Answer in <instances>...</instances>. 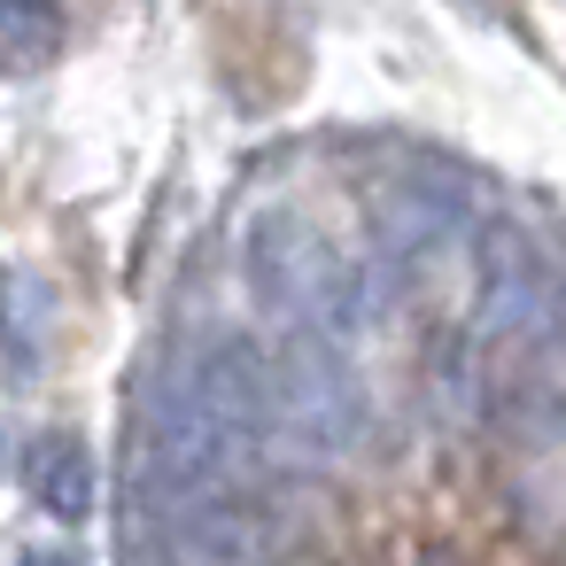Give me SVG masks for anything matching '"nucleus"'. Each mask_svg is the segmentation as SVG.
<instances>
[{
  "instance_id": "obj_4",
  "label": "nucleus",
  "mask_w": 566,
  "mask_h": 566,
  "mask_svg": "<svg viewBox=\"0 0 566 566\" xmlns=\"http://www.w3.org/2000/svg\"><path fill=\"white\" fill-rule=\"evenodd\" d=\"M24 566H78V558H71V551H32Z\"/></svg>"
},
{
  "instance_id": "obj_2",
  "label": "nucleus",
  "mask_w": 566,
  "mask_h": 566,
  "mask_svg": "<svg viewBox=\"0 0 566 566\" xmlns=\"http://www.w3.org/2000/svg\"><path fill=\"white\" fill-rule=\"evenodd\" d=\"M24 481H32V504H40V512H55V520H86V512H94V496H102L94 450H86L71 427H55V434H40V442H32Z\"/></svg>"
},
{
  "instance_id": "obj_1",
  "label": "nucleus",
  "mask_w": 566,
  "mask_h": 566,
  "mask_svg": "<svg viewBox=\"0 0 566 566\" xmlns=\"http://www.w3.org/2000/svg\"><path fill=\"white\" fill-rule=\"evenodd\" d=\"M272 434V373L241 342H202L148 403V465L164 489H226Z\"/></svg>"
},
{
  "instance_id": "obj_3",
  "label": "nucleus",
  "mask_w": 566,
  "mask_h": 566,
  "mask_svg": "<svg viewBox=\"0 0 566 566\" xmlns=\"http://www.w3.org/2000/svg\"><path fill=\"white\" fill-rule=\"evenodd\" d=\"M63 0H0V78H32L63 55Z\"/></svg>"
}]
</instances>
